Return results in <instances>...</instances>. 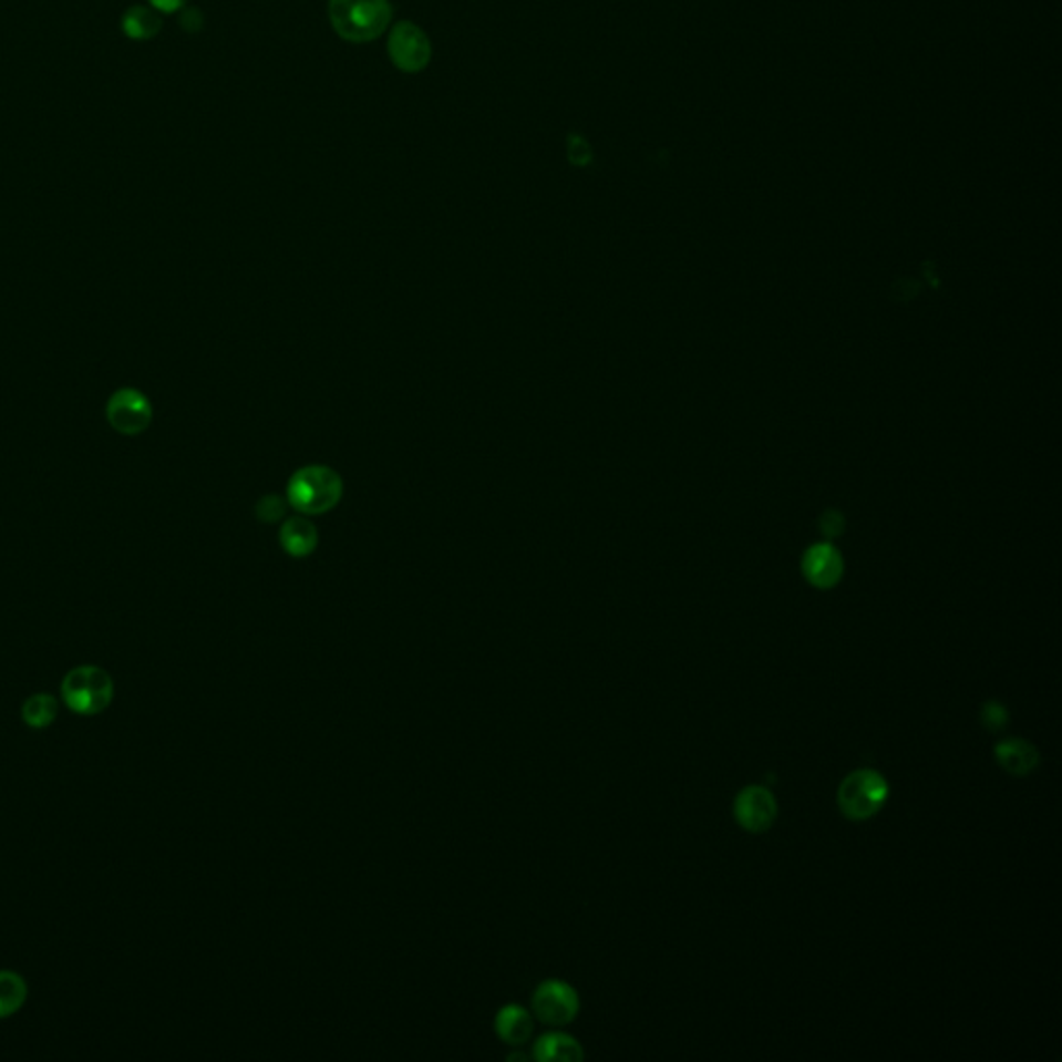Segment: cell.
<instances>
[{"label": "cell", "mask_w": 1062, "mask_h": 1062, "mask_svg": "<svg viewBox=\"0 0 1062 1062\" xmlns=\"http://www.w3.org/2000/svg\"><path fill=\"white\" fill-rule=\"evenodd\" d=\"M282 513H285V503L278 496H266L258 505V515L262 517L266 524L277 522Z\"/></svg>", "instance_id": "ac0fdd59"}, {"label": "cell", "mask_w": 1062, "mask_h": 1062, "mask_svg": "<svg viewBox=\"0 0 1062 1062\" xmlns=\"http://www.w3.org/2000/svg\"><path fill=\"white\" fill-rule=\"evenodd\" d=\"M61 698L71 712L96 716L113 703L115 683L106 670L85 664L66 672L61 683Z\"/></svg>", "instance_id": "7a4b0ae2"}, {"label": "cell", "mask_w": 1062, "mask_h": 1062, "mask_svg": "<svg viewBox=\"0 0 1062 1062\" xmlns=\"http://www.w3.org/2000/svg\"><path fill=\"white\" fill-rule=\"evenodd\" d=\"M56 714H59V702L50 693L30 695L21 705V719L33 731H42L50 726L56 720Z\"/></svg>", "instance_id": "9a60e30c"}, {"label": "cell", "mask_w": 1062, "mask_h": 1062, "mask_svg": "<svg viewBox=\"0 0 1062 1062\" xmlns=\"http://www.w3.org/2000/svg\"><path fill=\"white\" fill-rule=\"evenodd\" d=\"M803 571L816 588H833L843 575V560L831 546H817L805 556Z\"/></svg>", "instance_id": "8fae6325"}, {"label": "cell", "mask_w": 1062, "mask_h": 1062, "mask_svg": "<svg viewBox=\"0 0 1062 1062\" xmlns=\"http://www.w3.org/2000/svg\"><path fill=\"white\" fill-rule=\"evenodd\" d=\"M494 1031L508 1046H524L534 1033V1017L519 1004H507L494 1017Z\"/></svg>", "instance_id": "30bf717a"}, {"label": "cell", "mask_w": 1062, "mask_h": 1062, "mask_svg": "<svg viewBox=\"0 0 1062 1062\" xmlns=\"http://www.w3.org/2000/svg\"><path fill=\"white\" fill-rule=\"evenodd\" d=\"M106 417L116 432L125 436H135L144 432L152 422V405L140 391L121 389L111 396Z\"/></svg>", "instance_id": "ba28073f"}, {"label": "cell", "mask_w": 1062, "mask_h": 1062, "mask_svg": "<svg viewBox=\"0 0 1062 1062\" xmlns=\"http://www.w3.org/2000/svg\"><path fill=\"white\" fill-rule=\"evenodd\" d=\"M280 544L287 555L303 558L310 556L318 544V532L316 527L303 519V517H293L280 529Z\"/></svg>", "instance_id": "4fadbf2b"}, {"label": "cell", "mask_w": 1062, "mask_h": 1062, "mask_svg": "<svg viewBox=\"0 0 1062 1062\" xmlns=\"http://www.w3.org/2000/svg\"><path fill=\"white\" fill-rule=\"evenodd\" d=\"M888 783L876 770H855L838 786V807L843 816L864 822L876 816L888 800Z\"/></svg>", "instance_id": "277c9868"}, {"label": "cell", "mask_w": 1062, "mask_h": 1062, "mask_svg": "<svg viewBox=\"0 0 1062 1062\" xmlns=\"http://www.w3.org/2000/svg\"><path fill=\"white\" fill-rule=\"evenodd\" d=\"M776 816H779V803L766 786H747L736 795V822L747 833H766L776 822Z\"/></svg>", "instance_id": "52a82bcc"}, {"label": "cell", "mask_w": 1062, "mask_h": 1062, "mask_svg": "<svg viewBox=\"0 0 1062 1062\" xmlns=\"http://www.w3.org/2000/svg\"><path fill=\"white\" fill-rule=\"evenodd\" d=\"M389 56L396 69L417 73L430 63L432 44L422 28L411 21H399L389 38Z\"/></svg>", "instance_id": "8992f818"}, {"label": "cell", "mask_w": 1062, "mask_h": 1062, "mask_svg": "<svg viewBox=\"0 0 1062 1062\" xmlns=\"http://www.w3.org/2000/svg\"><path fill=\"white\" fill-rule=\"evenodd\" d=\"M980 720L990 733H998L1009 724V712L1002 703L986 702L981 705Z\"/></svg>", "instance_id": "e0dca14e"}, {"label": "cell", "mask_w": 1062, "mask_h": 1062, "mask_svg": "<svg viewBox=\"0 0 1062 1062\" xmlns=\"http://www.w3.org/2000/svg\"><path fill=\"white\" fill-rule=\"evenodd\" d=\"M197 23H202V13H199L197 9H189V11H185L183 17H181V25H183L187 32H197V30L202 28V25H197Z\"/></svg>", "instance_id": "ffe728a7"}, {"label": "cell", "mask_w": 1062, "mask_h": 1062, "mask_svg": "<svg viewBox=\"0 0 1062 1062\" xmlns=\"http://www.w3.org/2000/svg\"><path fill=\"white\" fill-rule=\"evenodd\" d=\"M28 1000V983L16 971H0V1019L21 1011Z\"/></svg>", "instance_id": "2e32d148"}, {"label": "cell", "mask_w": 1062, "mask_h": 1062, "mask_svg": "<svg viewBox=\"0 0 1062 1062\" xmlns=\"http://www.w3.org/2000/svg\"><path fill=\"white\" fill-rule=\"evenodd\" d=\"M121 28H123V33L127 38L142 42V40H152V38L158 35V32L163 30V19L156 13V9L135 4L123 13Z\"/></svg>", "instance_id": "5bb4252c"}, {"label": "cell", "mask_w": 1062, "mask_h": 1062, "mask_svg": "<svg viewBox=\"0 0 1062 1062\" xmlns=\"http://www.w3.org/2000/svg\"><path fill=\"white\" fill-rule=\"evenodd\" d=\"M532 1011L544 1025H550V1028L569 1025L579 1013L577 990L567 981L544 980L534 990Z\"/></svg>", "instance_id": "5b68a950"}, {"label": "cell", "mask_w": 1062, "mask_h": 1062, "mask_svg": "<svg viewBox=\"0 0 1062 1062\" xmlns=\"http://www.w3.org/2000/svg\"><path fill=\"white\" fill-rule=\"evenodd\" d=\"M328 16L343 40L363 44L386 32L393 7L389 0H330Z\"/></svg>", "instance_id": "6da1fadb"}, {"label": "cell", "mask_w": 1062, "mask_h": 1062, "mask_svg": "<svg viewBox=\"0 0 1062 1062\" xmlns=\"http://www.w3.org/2000/svg\"><path fill=\"white\" fill-rule=\"evenodd\" d=\"M998 764L1013 776H1028L1040 766L1038 747L1023 739H1007L994 747Z\"/></svg>", "instance_id": "9c48e42d"}, {"label": "cell", "mask_w": 1062, "mask_h": 1062, "mask_svg": "<svg viewBox=\"0 0 1062 1062\" xmlns=\"http://www.w3.org/2000/svg\"><path fill=\"white\" fill-rule=\"evenodd\" d=\"M569 158L575 164H586L591 158V149H589L584 137H579V135L569 137Z\"/></svg>", "instance_id": "d6986e66"}, {"label": "cell", "mask_w": 1062, "mask_h": 1062, "mask_svg": "<svg viewBox=\"0 0 1062 1062\" xmlns=\"http://www.w3.org/2000/svg\"><path fill=\"white\" fill-rule=\"evenodd\" d=\"M185 2L187 0H149V4L161 13H175V11L183 9Z\"/></svg>", "instance_id": "44dd1931"}, {"label": "cell", "mask_w": 1062, "mask_h": 1062, "mask_svg": "<svg viewBox=\"0 0 1062 1062\" xmlns=\"http://www.w3.org/2000/svg\"><path fill=\"white\" fill-rule=\"evenodd\" d=\"M532 1056L539 1062H579L584 1048L565 1031H546L536 1040Z\"/></svg>", "instance_id": "7c38bea8"}, {"label": "cell", "mask_w": 1062, "mask_h": 1062, "mask_svg": "<svg viewBox=\"0 0 1062 1062\" xmlns=\"http://www.w3.org/2000/svg\"><path fill=\"white\" fill-rule=\"evenodd\" d=\"M343 496V480L324 465H308L289 482V503L299 513L322 515L337 507Z\"/></svg>", "instance_id": "3957f363"}]
</instances>
